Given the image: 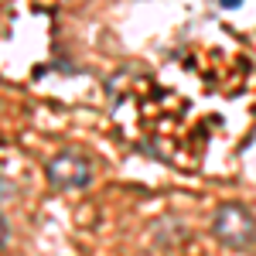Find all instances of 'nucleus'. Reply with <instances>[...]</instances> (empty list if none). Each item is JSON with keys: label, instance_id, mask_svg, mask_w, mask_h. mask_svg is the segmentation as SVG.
<instances>
[{"label": "nucleus", "instance_id": "nucleus-3", "mask_svg": "<svg viewBox=\"0 0 256 256\" xmlns=\"http://www.w3.org/2000/svg\"><path fill=\"white\" fill-rule=\"evenodd\" d=\"M218 4H222L226 10H236V7H242V0H218Z\"/></svg>", "mask_w": 256, "mask_h": 256}, {"label": "nucleus", "instance_id": "nucleus-1", "mask_svg": "<svg viewBox=\"0 0 256 256\" xmlns=\"http://www.w3.org/2000/svg\"><path fill=\"white\" fill-rule=\"evenodd\" d=\"M212 236L226 250H253L256 246V218L242 202H222L212 216Z\"/></svg>", "mask_w": 256, "mask_h": 256}, {"label": "nucleus", "instance_id": "nucleus-2", "mask_svg": "<svg viewBox=\"0 0 256 256\" xmlns=\"http://www.w3.org/2000/svg\"><path fill=\"white\" fill-rule=\"evenodd\" d=\"M44 174H48V184L55 192H79V188H89L96 181V164L82 150H62L58 158L48 160Z\"/></svg>", "mask_w": 256, "mask_h": 256}]
</instances>
